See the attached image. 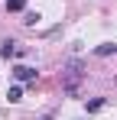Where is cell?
<instances>
[{
    "label": "cell",
    "instance_id": "6da1fadb",
    "mask_svg": "<svg viewBox=\"0 0 117 120\" xmlns=\"http://www.w3.org/2000/svg\"><path fill=\"white\" fill-rule=\"evenodd\" d=\"M81 78H85V62H81V59H72L68 65H65V75H62V88H65V94H75L78 84H81Z\"/></svg>",
    "mask_w": 117,
    "mask_h": 120
},
{
    "label": "cell",
    "instance_id": "7a4b0ae2",
    "mask_svg": "<svg viewBox=\"0 0 117 120\" xmlns=\"http://www.w3.org/2000/svg\"><path fill=\"white\" fill-rule=\"evenodd\" d=\"M13 78H16V81H36V68H29V65H16V68H13Z\"/></svg>",
    "mask_w": 117,
    "mask_h": 120
},
{
    "label": "cell",
    "instance_id": "3957f363",
    "mask_svg": "<svg viewBox=\"0 0 117 120\" xmlns=\"http://www.w3.org/2000/svg\"><path fill=\"white\" fill-rule=\"evenodd\" d=\"M0 55H3V59H13V55H20V49H16V42H3V45H0Z\"/></svg>",
    "mask_w": 117,
    "mask_h": 120
},
{
    "label": "cell",
    "instance_id": "277c9868",
    "mask_svg": "<svg viewBox=\"0 0 117 120\" xmlns=\"http://www.w3.org/2000/svg\"><path fill=\"white\" fill-rule=\"evenodd\" d=\"M94 55H117V42H104V45H98Z\"/></svg>",
    "mask_w": 117,
    "mask_h": 120
},
{
    "label": "cell",
    "instance_id": "5b68a950",
    "mask_svg": "<svg viewBox=\"0 0 117 120\" xmlns=\"http://www.w3.org/2000/svg\"><path fill=\"white\" fill-rule=\"evenodd\" d=\"M104 104H107L104 98H94V101H88V114H98V110H101Z\"/></svg>",
    "mask_w": 117,
    "mask_h": 120
},
{
    "label": "cell",
    "instance_id": "8992f818",
    "mask_svg": "<svg viewBox=\"0 0 117 120\" xmlns=\"http://www.w3.org/2000/svg\"><path fill=\"white\" fill-rule=\"evenodd\" d=\"M23 7H26V0H7V10H10V13H20Z\"/></svg>",
    "mask_w": 117,
    "mask_h": 120
},
{
    "label": "cell",
    "instance_id": "52a82bcc",
    "mask_svg": "<svg viewBox=\"0 0 117 120\" xmlns=\"http://www.w3.org/2000/svg\"><path fill=\"white\" fill-rule=\"evenodd\" d=\"M7 98L13 101V104H16V101H23V88H20V84H13V88H10V94H7Z\"/></svg>",
    "mask_w": 117,
    "mask_h": 120
},
{
    "label": "cell",
    "instance_id": "ba28073f",
    "mask_svg": "<svg viewBox=\"0 0 117 120\" xmlns=\"http://www.w3.org/2000/svg\"><path fill=\"white\" fill-rule=\"evenodd\" d=\"M36 20H39V13H26V16H23V23H26V26H33Z\"/></svg>",
    "mask_w": 117,
    "mask_h": 120
},
{
    "label": "cell",
    "instance_id": "9c48e42d",
    "mask_svg": "<svg viewBox=\"0 0 117 120\" xmlns=\"http://www.w3.org/2000/svg\"><path fill=\"white\" fill-rule=\"evenodd\" d=\"M42 120H52V114H46V117H42Z\"/></svg>",
    "mask_w": 117,
    "mask_h": 120
}]
</instances>
